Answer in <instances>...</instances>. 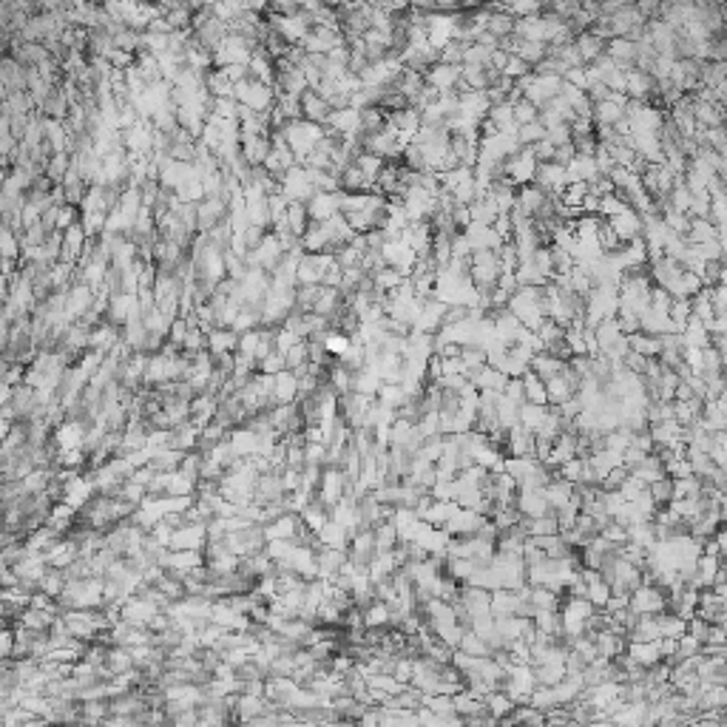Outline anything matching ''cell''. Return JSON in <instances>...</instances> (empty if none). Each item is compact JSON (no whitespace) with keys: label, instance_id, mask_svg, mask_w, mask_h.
<instances>
[{"label":"cell","instance_id":"cell-1","mask_svg":"<svg viewBox=\"0 0 727 727\" xmlns=\"http://www.w3.org/2000/svg\"><path fill=\"white\" fill-rule=\"evenodd\" d=\"M236 103L250 108V111H256V114H270L276 108V89H270V85L247 77V80H242L236 85Z\"/></svg>","mask_w":727,"mask_h":727},{"label":"cell","instance_id":"cell-2","mask_svg":"<svg viewBox=\"0 0 727 727\" xmlns=\"http://www.w3.org/2000/svg\"><path fill=\"white\" fill-rule=\"evenodd\" d=\"M318 191H316V185L310 182V174H307V168L304 165H295V168H290L287 174L281 177V196L293 205V202H310L313 196H316Z\"/></svg>","mask_w":727,"mask_h":727},{"label":"cell","instance_id":"cell-3","mask_svg":"<svg viewBox=\"0 0 727 727\" xmlns=\"http://www.w3.org/2000/svg\"><path fill=\"white\" fill-rule=\"evenodd\" d=\"M423 77H426V82H429L435 91L452 94V91H457V82H460V77H463V66H443V63H438V66H432L429 71H426Z\"/></svg>","mask_w":727,"mask_h":727},{"label":"cell","instance_id":"cell-4","mask_svg":"<svg viewBox=\"0 0 727 727\" xmlns=\"http://www.w3.org/2000/svg\"><path fill=\"white\" fill-rule=\"evenodd\" d=\"M608 225L614 228V233H617V239H619L622 244H631L633 239L642 236V216H639L633 207L625 210V213H619V216H614V219H608Z\"/></svg>","mask_w":727,"mask_h":727},{"label":"cell","instance_id":"cell-5","mask_svg":"<svg viewBox=\"0 0 727 727\" xmlns=\"http://www.w3.org/2000/svg\"><path fill=\"white\" fill-rule=\"evenodd\" d=\"M605 54H608V57H611V60H614V63L628 74V71L636 68L639 46H636L633 40H625V37H622V40H608V52H605Z\"/></svg>","mask_w":727,"mask_h":727},{"label":"cell","instance_id":"cell-6","mask_svg":"<svg viewBox=\"0 0 727 727\" xmlns=\"http://www.w3.org/2000/svg\"><path fill=\"white\" fill-rule=\"evenodd\" d=\"M207 353L213 358L228 355V353H239V332L236 330H222V327L210 330L207 332Z\"/></svg>","mask_w":727,"mask_h":727},{"label":"cell","instance_id":"cell-7","mask_svg":"<svg viewBox=\"0 0 727 727\" xmlns=\"http://www.w3.org/2000/svg\"><path fill=\"white\" fill-rule=\"evenodd\" d=\"M574 46H577L582 63L591 66V63H596L600 57H605V52H608V40L596 37L594 31H585V34H580V37L574 40Z\"/></svg>","mask_w":727,"mask_h":727},{"label":"cell","instance_id":"cell-8","mask_svg":"<svg viewBox=\"0 0 727 727\" xmlns=\"http://www.w3.org/2000/svg\"><path fill=\"white\" fill-rule=\"evenodd\" d=\"M302 111H304V119H307V122H316V125H324V128H327L330 114H332L330 103H327L318 91H307V94L302 97Z\"/></svg>","mask_w":727,"mask_h":727},{"label":"cell","instance_id":"cell-9","mask_svg":"<svg viewBox=\"0 0 727 727\" xmlns=\"http://www.w3.org/2000/svg\"><path fill=\"white\" fill-rule=\"evenodd\" d=\"M205 89L210 91L213 100H228V97L236 100V85L228 80V74L222 68H210L205 74Z\"/></svg>","mask_w":727,"mask_h":727},{"label":"cell","instance_id":"cell-10","mask_svg":"<svg viewBox=\"0 0 727 727\" xmlns=\"http://www.w3.org/2000/svg\"><path fill=\"white\" fill-rule=\"evenodd\" d=\"M273 398H276V406H284V404H298V375L284 369L281 375H276V390H273Z\"/></svg>","mask_w":727,"mask_h":727},{"label":"cell","instance_id":"cell-11","mask_svg":"<svg viewBox=\"0 0 727 727\" xmlns=\"http://www.w3.org/2000/svg\"><path fill=\"white\" fill-rule=\"evenodd\" d=\"M568 364L566 361H560V358H554V355H548V353H537L534 358H531V364H529V369L540 378V381H551V378H557L563 369H566Z\"/></svg>","mask_w":727,"mask_h":727},{"label":"cell","instance_id":"cell-12","mask_svg":"<svg viewBox=\"0 0 727 727\" xmlns=\"http://www.w3.org/2000/svg\"><path fill=\"white\" fill-rule=\"evenodd\" d=\"M318 341H324V350H327V355L330 358H335V361H341L347 353H350V347H353V338L350 335H344L341 330H327L324 335H316Z\"/></svg>","mask_w":727,"mask_h":727},{"label":"cell","instance_id":"cell-13","mask_svg":"<svg viewBox=\"0 0 727 727\" xmlns=\"http://www.w3.org/2000/svg\"><path fill=\"white\" fill-rule=\"evenodd\" d=\"M628 344H631L633 353L645 355V358H659V353H662L659 338H656V335H648V332H633V335H628Z\"/></svg>","mask_w":727,"mask_h":727},{"label":"cell","instance_id":"cell-14","mask_svg":"<svg viewBox=\"0 0 727 727\" xmlns=\"http://www.w3.org/2000/svg\"><path fill=\"white\" fill-rule=\"evenodd\" d=\"M523 387H526V404L548 406V390H545V381H540L531 369L523 375Z\"/></svg>","mask_w":727,"mask_h":727},{"label":"cell","instance_id":"cell-15","mask_svg":"<svg viewBox=\"0 0 727 727\" xmlns=\"http://www.w3.org/2000/svg\"><path fill=\"white\" fill-rule=\"evenodd\" d=\"M548 137V131H545V125L537 119V122H529V125H520L517 128V142L523 145V148H534L537 142H543Z\"/></svg>","mask_w":727,"mask_h":727},{"label":"cell","instance_id":"cell-16","mask_svg":"<svg viewBox=\"0 0 727 727\" xmlns=\"http://www.w3.org/2000/svg\"><path fill=\"white\" fill-rule=\"evenodd\" d=\"M545 418H548V406H534V404L520 406V426H526V429H531V432L540 429V426L545 423Z\"/></svg>","mask_w":727,"mask_h":727},{"label":"cell","instance_id":"cell-17","mask_svg":"<svg viewBox=\"0 0 727 727\" xmlns=\"http://www.w3.org/2000/svg\"><path fill=\"white\" fill-rule=\"evenodd\" d=\"M372 281H375V290H378V293H395L406 279H404L398 270H392V267H383V270H378V273L372 276Z\"/></svg>","mask_w":727,"mask_h":727},{"label":"cell","instance_id":"cell-18","mask_svg":"<svg viewBox=\"0 0 727 727\" xmlns=\"http://www.w3.org/2000/svg\"><path fill=\"white\" fill-rule=\"evenodd\" d=\"M719 236V228L710 222V219H693L691 222V233H688V242L691 244H702V242H710Z\"/></svg>","mask_w":727,"mask_h":727},{"label":"cell","instance_id":"cell-19","mask_svg":"<svg viewBox=\"0 0 727 727\" xmlns=\"http://www.w3.org/2000/svg\"><path fill=\"white\" fill-rule=\"evenodd\" d=\"M262 335H265L262 327H259V330H250V332H244V335H239V355L256 358V350H259V344H262Z\"/></svg>","mask_w":727,"mask_h":727},{"label":"cell","instance_id":"cell-20","mask_svg":"<svg viewBox=\"0 0 727 727\" xmlns=\"http://www.w3.org/2000/svg\"><path fill=\"white\" fill-rule=\"evenodd\" d=\"M466 46L469 43H460V40H452L449 46L441 49V60L443 66H463V54H466Z\"/></svg>","mask_w":727,"mask_h":727},{"label":"cell","instance_id":"cell-21","mask_svg":"<svg viewBox=\"0 0 727 727\" xmlns=\"http://www.w3.org/2000/svg\"><path fill=\"white\" fill-rule=\"evenodd\" d=\"M625 210H631V207L617 193H608V196L600 199V216L603 219H614V216H619V213H625Z\"/></svg>","mask_w":727,"mask_h":727},{"label":"cell","instance_id":"cell-22","mask_svg":"<svg viewBox=\"0 0 727 727\" xmlns=\"http://www.w3.org/2000/svg\"><path fill=\"white\" fill-rule=\"evenodd\" d=\"M554 148H563V145H571L574 142V134H571V125L568 122H563V125H554V128H548V137H545Z\"/></svg>","mask_w":727,"mask_h":727},{"label":"cell","instance_id":"cell-23","mask_svg":"<svg viewBox=\"0 0 727 727\" xmlns=\"http://www.w3.org/2000/svg\"><path fill=\"white\" fill-rule=\"evenodd\" d=\"M287 369V358L279 353V350H273L265 361H259V372L262 375H281Z\"/></svg>","mask_w":727,"mask_h":727},{"label":"cell","instance_id":"cell-24","mask_svg":"<svg viewBox=\"0 0 727 727\" xmlns=\"http://www.w3.org/2000/svg\"><path fill=\"white\" fill-rule=\"evenodd\" d=\"M537 117H540V108H537L534 103L520 100V103L515 105V122H517V128H520V125H529V122H537Z\"/></svg>","mask_w":727,"mask_h":727},{"label":"cell","instance_id":"cell-25","mask_svg":"<svg viewBox=\"0 0 727 727\" xmlns=\"http://www.w3.org/2000/svg\"><path fill=\"white\" fill-rule=\"evenodd\" d=\"M617 324H619V330H622L625 335H633V332L642 330V324H639V316L631 313V310H625V307H619V313H617Z\"/></svg>","mask_w":727,"mask_h":727},{"label":"cell","instance_id":"cell-26","mask_svg":"<svg viewBox=\"0 0 727 727\" xmlns=\"http://www.w3.org/2000/svg\"><path fill=\"white\" fill-rule=\"evenodd\" d=\"M622 364H625V369H628V372H633V375H639V378H642V375L648 372V364H651V358H645V355H639V353H633V350H631V353L625 355V361H622Z\"/></svg>","mask_w":727,"mask_h":727},{"label":"cell","instance_id":"cell-27","mask_svg":"<svg viewBox=\"0 0 727 727\" xmlns=\"http://www.w3.org/2000/svg\"><path fill=\"white\" fill-rule=\"evenodd\" d=\"M503 395H506L511 404L523 406V404H526V387H523V378H508V387H506Z\"/></svg>","mask_w":727,"mask_h":727},{"label":"cell","instance_id":"cell-28","mask_svg":"<svg viewBox=\"0 0 727 727\" xmlns=\"http://www.w3.org/2000/svg\"><path fill=\"white\" fill-rule=\"evenodd\" d=\"M566 82H571L580 91H588V68H571L566 74Z\"/></svg>","mask_w":727,"mask_h":727},{"label":"cell","instance_id":"cell-29","mask_svg":"<svg viewBox=\"0 0 727 727\" xmlns=\"http://www.w3.org/2000/svg\"><path fill=\"white\" fill-rule=\"evenodd\" d=\"M148 31H151V34H174V29H170V23H168L165 17H156V20L148 26Z\"/></svg>","mask_w":727,"mask_h":727}]
</instances>
